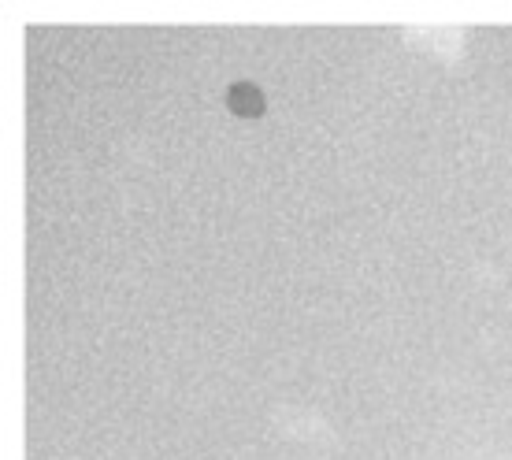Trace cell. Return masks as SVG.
Segmentation results:
<instances>
[{"label":"cell","instance_id":"obj_1","mask_svg":"<svg viewBox=\"0 0 512 460\" xmlns=\"http://www.w3.org/2000/svg\"><path fill=\"white\" fill-rule=\"evenodd\" d=\"M227 104L238 115H260L264 112V93L253 82H234L231 90H227Z\"/></svg>","mask_w":512,"mask_h":460}]
</instances>
